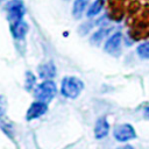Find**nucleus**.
Here are the masks:
<instances>
[{"instance_id":"obj_3","label":"nucleus","mask_w":149,"mask_h":149,"mask_svg":"<svg viewBox=\"0 0 149 149\" xmlns=\"http://www.w3.org/2000/svg\"><path fill=\"white\" fill-rule=\"evenodd\" d=\"M113 135L118 141L125 142V141H128V140H132L135 137V130L132 125L122 123V125H118L114 127Z\"/></svg>"},{"instance_id":"obj_2","label":"nucleus","mask_w":149,"mask_h":149,"mask_svg":"<svg viewBox=\"0 0 149 149\" xmlns=\"http://www.w3.org/2000/svg\"><path fill=\"white\" fill-rule=\"evenodd\" d=\"M57 92L56 84L52 80H45L35 88V97L43 102H49Z\"/></svg>"},{"instance_id":"obj_15","label":"nucleus","mask_w":149,"mask_h":149,"mask_svg":"<svg viewBox=\"0 0 149 149\" xmlns=\"http://www.w3.org/2000/svg\"><path fill=\"white\" fill-rule=\"evenodd\" d=\"M144 116H146L147 119H149V107H147V108L144 109Z\"/></svg>"},{"instance_id":"obj_10","label":"nucleus","mask_w":149,"mask_h":149,"mask_svg":"<svg viewBox=\"0 0 149 149\" xmlns=\"http://www.w3.org/2000/svg\"><path fill=\"white\" fill-rule=\"evenodd\" d=\"M87 0H76L73 2V7H72V15L76 19H79L81 16V14L84 13V9L86 7Z\"/></svg>"},{"instance_id":"obj_9","label":"nucleus","mask_w":149,"mask_h":149,"mask_svg":"<svg viewBox=\"0 0 149 149\" xmlns=\"http://www.w3.org/2000/svg\"><path fill=\"white\" fill-rule=\"evenodd\" d=\"M38 74H40L41 78H43L45 80H50L56 74V68L51 62L42 64L38 68Z\"/></svg>"},{"instance_id":"obj_12","label":"nucleus","mask_w":149,"mask_h":149,"mask_svg":"<svg viewBox=\"0 0 149 149\" xmlns=\"http://www.w3.org/2000/svg\"><path fill=\"white\" fill-rule=\"evenodd\" d=\"M109 30H111L109 28H101V29H99L97 33L93 34L91 41H92L93 43H99L100 41H102V38H105V37L108 35Z\"/></svg>"},{"instance_id":"obj_8","label":"nucleus","mask_w":149,"mask_h":149,"mask_svg":"<svg viewBox=\"0 0 149 149\" xmlns=\"http://www.w3.org/2000/svg\"><path fill=\"white\" fill-rule=\"evenodd\" d=\"M10 31H12V35L15 37V38H23L24 35L27 34L28 31V26L26 22H23L22 20L21 21H17V22H14L12 23V27H10Z\"/></svg>"},{"instance_id":"obj_7","label":"nucleus","mask_w":149,"mask_h":149,"mask_svg":"<svg viewBox=\"0 0 149 149\" xmlns=\"http://www.w3.org/2000/svg\"><path fill=\"white\" fill-rule=\"evenodd\" d=\"M108 132H109V126L107 120L105 118H99L94 126V136L97 139H102L108 134Z\"/></svg>"},{"instance_id":"obj_11","label":"nucleus","mask_w":149,"mask_h":149,"mask_svg":"<svg viewBox=\"0 0 149 149\" xmlns=\"http://www.w3.org/2000/svg\"><path fill=\"white\" fill-rule=\"evenodd\" d=\"M102 6H104V0H95L91 7L88 8L87 10V16L88 17H92V16H95L98 13H100V10L102 9Z\"/></svg>"},{"instance_id":"obj_16","label":"nucleus","mask_w":149,"mask_h":149,"mask_svg":"<svg viewBox=\"0 0 149 149\" xmlns=\"http://www.w3.org/2000/svg\"><path fill=\"white\" fill-rule=\"evenodd\" d=\"M118 149H134L132 146H125V147H121V148H118Z\"/></svg>"},{"instance_id":"obj_14","label":"nucleus","mask_w":149,"mask_h":149,"mask_svg":"<svg viewBox=\"0 0 149 149\" xmlns=\"http://www.w3.org/2000/svg\"><path fill=\"white\" fill-rule=\"evenodd\" d=\"M35 84V77L33 76L31 72H27V79H26V87L30 90Z\"/></svg>"},{"instance_id":"obj_1","label":"nucleus","mask_w":149,"mask_h":149,"mask_svg":"<svg viewBox=\"0 0 149 149\" xmlns=\"http://www.w3.org/2000/svg\"><path fill=\"white\" fill-rule=\"evenodd\" d=\"M83 88H84L83 81L76 77H65L62 80V87H61L62 94L66 98L70 99L77 98Z\"/></svg>"},{"instance_id":"obj_4","label":"nucleus","mask_w":149,"mask_h":149,"mask_svg":"<svg viewBox=\"0 0 149 149\" xmlns=\"http://www.w3.org/2000/svg\"><path fill=\"white\" fill-rule=\"evenodd\" d=\"M7 12H8V19L12 23L21 21L23 14H24V7L20 0H13L7 5Z\"/></svg>"},{"instance_id":"obj_5","label":"nucleus","mask_w":149,"mask_h":149,"mask_svg":"<svg viewBox=\"0 0 149 149\" xmlns=\"http://www.w3.org/2000/svg\"><path fill=\"white\" fill-rule=\"evenodd\" d=\"M48 111V105L47 102H43V101H37V102H34L30 105V107L28 108L27 111V114H26V119L27 120H34V119H37L40 116H42L45 112Z\"/></svg>"},{"instance_id":"obj_13","label":"nucleus","mask_w":149,"mask_h":149,"mask_svg":"<svg viewBox=\"0 0 149 149\" xmlns=\"http://www.w3.org/2000/svg\"><path fill=\"white\" fill-rule=\"evenodd\" d=\"M136 51H137V54H139V56H140L141 58H144V59L149 58V41H147V42L140 44V45L137 47Z\"/></svg>"},{"instance_id":"obj_6","label":"nucleus","mask_w":149,"mask_h":149,"mask_svg":"<svg viewBox=\"0 0 149 149\" xmlns=\"http://www.w3.org/2000/svg\"><path fill=\"white\" fill-rule=\"evenodd\" d=\"M121 34L120 33H115L113 34L105 43V50L109 54H114L120 49V44H121Z\"/></svg>"}]
</instances>
